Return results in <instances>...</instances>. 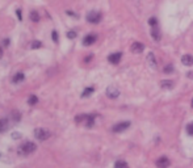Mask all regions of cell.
I'll return each instance as SVG.
<instances>
[{"instance_id": "31", "label": "cell", "mask_w": 193, "mask_h": 168, "mask_svg": "<svg viewBox=\"0 0 193 168\" xmlns=\"http://www.w3.org/2000/svg\"><path fill=\"white\" fill-rule=\"evenodd\" d=\"M92 58H93V55H88V57H87V58H85V59H84V62H85V63H88L89 60L92 59Z\"/></svg>"}, {"instance_id": "26", "label": "cell", "mask_w": 193, "mask_h": 168, "mask_svg": "<svg viewBox=\"0 0 193 168\" xmlns=\"http://www.w3.org/2000/svg\"><path fill=\"white\" fill-rule=\"evenodd\" d=\"M148 25H150V26H155V25H158V20H156V17H151V19H148Z\"/></svg>"}, {"instance_id": "21", "label": "cell", "mask_w": 193, "mask_h": 168, "mask_svg": "<svg viewBox=\"0 0 193 168\" xmlns=\"http://www.w3.org/2000/svg\"><path fill=\"white\" fill-rule=\"evenodd\" d=\"M28 103H29V105H36L38 103V97L36 95H30L28 99Z\"/></svg>"}, {"instance_id": "17", "label": "cell", "mask_w": 193, "mask_h": 168, "mask_svg": "<svg viewBox=\"0 0 193 168\" xmlns=\"http://www.w3.org/2000/svg\"><path fill=\"white\" fill-rule=\"evenodd\" d=\"M160 87L164 89H171V88H173V83L171 80H162L160 82Z\"/></svg>"}, {"instance_id": "27", "label": "cell", "mask_w": 193, "mask_h": 168, "mask_svg": "<svg viewBox=\"0 0 193 168\" xmlns=\"http://www.w3.org/2000/svg\"><path fill=\"white\" fill-rule=\"evenodd\" d=\"M67 37H68V38H71V40L76 38V32H75V30H70V32L67 33Z\"/></svg>"}, {"instance_id": "11", "label": "cell", "mask_w": 193, "mask_h": 168, "mask_svg": "<svg viewBox=\"0 0 193 168\" xmlns=\"http://www.w3.org/2000/svg\"><path fill=\"white\" fill-rule=\"evenodd\" d=\"M147 62H148V66H150L152 70H156L158 69V64H156V58L154 55V53H148L147 54Z\"/></svg>"}, {"instance_id": "2", "label": "cell", "mask_w": 193, "mask_h": 168, "mask_svg": "<svg viewBox=\"0 0 193 168\" xmlns=\"http://www.w3.org/2000/svg\"><path fill=\"white\" fill-rule=\"evenodd\" d=\"M50 131L47 129H43V128H40V129H36L34 130V137L37 138L38 141H46L50 138Z\"/></svg>"}, {"instance_id": "15", "label": "cell", "mask_w": 193, "mask_h": 168, "mask_svg": "<svg viewBox=\"0 0 193 168\" xmlns=\"http://www.w3.org/2000/svg\"><path fill=\"white\" fill-rule=\"evenodd\" d=\"M95 118H96V114H88L87 120H85V126L87 128H92L95 125Z\"/></svg>"}, {"instance_id": "1", "label": "cell", "mask_w": 193, "mask_h": 168, "mask_svg": "<svg viewBox=\"0 0 193 168\" xmlns=\"http://www.w3.org/2000/svg\"><path fill=\"white\" fill-rule=\"evenodd\" d=\"M36 148H37L36 143L28 141V142H24L23 145L19 147V150H17V154L21 155V156H29V155L33 154L34 151H36Z\"/></svg>"}, {"instance_id": "16", "label": "cell", "mask_w": 193, "mask_h": 168, "mask_svg": "<svg viewBox=\"0 0 193 168\" xmlns=\"http://www.w3.org/2000/svg\"><path fill=\"white\" fill-rule=\"evenodd\" d=\"M24 79H25V75H24L23 72H17V74L13 76V79H12V82H13L14 84H19V83L24 82Z\"/></svg>"}, {"instance_id": "22", "label": "cell", "mask_w": 193, "mask_h": 168, "mask_svg": "<svg viewBox=\"0 0 193 168\" xmlns=\"http://www.w3.org/2000/svg\"><path fill=\"white\" fill-rule=\"evenodd\" d=\"M87 116H88V114H79V116H76V117H75V122L80 123V122H83V121L85 122V120H87Z\"/></svg>"}, {"instance_id": "10", "label": "cell", "mask_w": 193, "mask_h": 168, "mask_svg": "<svg viewBox=\"0 0 193 168\" xmlns=\"http://www.w3.org/2000/svg\"><path fill=\"white\" fill-rule=\"evenodd\" d=\"M97 37L95 34H88V36H85L84 38H83V45L84 46H91L93 45L95 42H96Z\"/></svg>"}, {"instance_id": "6", "label": "cell", "mask_w": 193, "mask_h": 168, "mask_svg": "<svg viewBox=\"0 0 193 168\" xmlns=\"http://www.w3.org/2000/svg\"><path fill=\"white\" fill-rule=\"evenodd\" d=\"M151 37H152V40L155 41V42H160V40H162V33H160L158 25L151 26Z\"/></svg>"}, {"instance_id": "9", "label": "cell", "mask_w": 193, "mask_h": 168, "mask_svg": "<svg viewBox=\"0 0 193 168\" xmlns=\"http://www.w3.org/2000/svg\"><path fill=\"white\" fill-rule=\"evenodd\" d=\"M143 50H145V46H143V43H141V42H133V45H131V53H134V54H141Z\"/></svg>"}, {"instance_id": "14", "label": "cell", "mask_w": 193, "mask_h": 168, "mask_svg": "<svg viewBox=\"0 0 193 168\" xmlns=\"http://www.w3.org/2000/svg\"><path fill=\"white\" fill-rule=\"evenodd\" d=\"M181 63L185 66H193V55H183L181 57Z\"/></svg>"}, {"instance_id": "13", "label": "cell", "mask_w": 193, "mask_h": 168, "mask_svg": "<svg viewBox=\"0 0 193 168\" xmlns=\"http://www.w3.org/2000/svg\"><path fill=\"white\" fill-rule=\"evenodd\" d=\"M9 116H11V117H9V118H11V120L13 121L14 123H17V122H19V121L21 120V113H20V112H19V110H12Z\"/></svg>"}, {"instance_id": "29", "label": "cell", "mask_w": 193, "mask_h": 168, "mask_svg": "<svg viewBox=\"0 0 193 168\" xmlns=\"http://www.w3.org/2000/svg\"><path fill=\"white\" fill-rule=\"evenodd\" d=\"M16 14H17V17H19V20H23V16H21V9H17L16 11Z\"/></svg>"}, {"instance_id": "20", "label": "cell", "mask_w": 193, "mask_h": 168, "mask_svg": "<svg viewBox=\"0 0 193 168\" xmlns=\"http://www.w3.org/2000/svg\"><path fill=\"white\" fill-rule=\"evenodd\" d=\"M114 168H129V165L124 160H117L116 164H114Z\"/></svg>"}, {"instance_id": "23", "label": "cell", "mask_w": 193, "mask_h": 168, "mask_svg": "<svg viewBox=\"0 0 193 168\" xmlns=\"http://www.w3.org/2000/svg\"><path fill=\"white\" fill-rule=\"evenodd\" d=\"M41 46H42V42H41V41H33V42L30 43V49H40Z\"/></svg>"}, {"instance_id": "24", "label": "cell", "mask_w": 193, "mask_h": 168, "mask_svg": "<svg viewBox=\"0 0 193 168\" xmlns=\"http://www.w3.org/2000/svg\"><path fill=\"white\" fill-rule=\"evenodd\" d=\"M172 72H173V66L170 63V64H167L164 67V74H172Z\"/></svg>"}, {"instance_id": "18", "label": "cell", "mask_w": 193, "mask_h": 168, "mask_svg": "<svg viewBox=\"0 0 193 168\" xmlns=\"http://www.w3.org/2000/svg\"><path fill=\"white\" fill-rule=\"evenodd\" d=\"M29 17H30V20L33 21V23H38V21H40V13H38L37 11H32L30 13H29Z\"/></svg>"}, {"instance_id": "34", "label": "cell", "mask_w": 193, "mask_h": 168, "mask_svg": "<svg viewBox=\"0 0 193 168\" xmlns=\"http://www.w3.org/2000/svg\"><path fill=\"white\" fill-rule=\"evenodd\" d=\"M3 57V50H1V47H0V58Z\"/></svg>"}, {"instance_id": "12", "label": "cell", "mask_w": 193, "mask_h": 168, "mask_svg": "<svg viewBox=\"0 0 193 168\" xmlns=\"http://www.w3.org/2000/svg\"><path fill=\"white\" fill-rule=\"evenodd\" d=\"M9 129V120L8 118H0V133H5Z\"/></svg>"}, {"instance_id": "30", "label": "cell", "mask_w": 193, "mask_h": 168, "mask_svg": "<svg viewBox=\"0 0 193 168\" xmlns=\"http://www.w3.org/2000/svg\"><path fill=\"white\" fill-rule=\"evenodd\" d=\"M12 137H13V139H17V138L21 137V134H20V133H19V134H17V133H13V134H12Z\"/></svg>"}, {"instance_id": "33", "label": "cell", "mask_w": 193, "mask_h": 168, "mask_svg": "<svg viewBox=\"0 0 193 168\" xmlns=\"http://www.w3.org/2000/svg\"><path fill=\"white\" fill-rule=\"evenodd\" d=\"M188 77H193V72H188Z\"/></svg>"}, {"instance_id": "7", "label": "cell", "mask_w": 193, "mask_h": 168, "mask_svg": "<svg viewBox=\"0 0 193 168\" xmlns=\"http://www.w3.org/2000/svg\"><path fill=\"white\" fill-rule=\"evenodd\" d=\"M156 167L158 168H168L170 167V164H171V162H170V159H168L167 156H160L159 159L156 160Z\"/></svg>"}, {"instance_id": "19", "label": "cell", "mask_w": 193, "mask_h": 168, "mask_svg": "<svg viewBox=\"0 0 193 168\" xmlns=\"http://www.w3.org/2000/svg\"><path fill=\"white\" fill-rule=\"evenodd\" d=\"M93 91H95L93 87H87V88H85L84 91H83L82 97H88V96H91V95L93 93Z\"/></svg>"}, {"instance_id": "28", "label": "cell", "mask_w": 193, "mask_h": 168, "mask_svg": "<svg viewBox=\"0 0 193 168\" xmlns=\"http://www.w3.org/2000/svg\"><path fill=\"white\" fill-rule=\"evenodd\" d=\"M51 37H53V41H54V42H58V33L55 30H53V33H51Z\"/></svg>"}, {"instance_id": "35", "label": "cell", "mask_w": 193, "mask_h": 168, "mask_svg": "<svg viewBox=\"0 0 193 168\" xmlns=\"http://www.w3.org/2000/svg\"><path fill=\"white\" fill-rule=\"evenodd\" d=\"M190 105H192V108H193V99H192V103H190Z\"/></svg>"}, {"instance_id": "4", "label": "cell", "mask_w": 193, "mask_h": 168, "mask_svg": "<svg viewBox=\"0 0 193 168\" xmlns=\"http://www.w3.org/2000/svg\"><path fill=\"white\" fill-rule=\"evenodd\" d=\"M129 128H130V122L124 121V122L116 123V125L112 128V131H113V133H121V131H125L126 129H129Z\"/></svg>"}, {"instance_id": "8", "label": "cell", "mask_w": 193, "mask_h": 168, "mask_svg": "<svg viewBox=\"0 0 193 168\" xmlns=\"http://www.w3.org/2000/svg\"><path fill=\"white\" fill-rule=\"evenodd\" d=\"M122 58V53L121 51H117V53H113V54H111L108 57V60L112 63V64H118L120 60H121Z\"/></svg>"}, {"instance_id": "32", "label": "cell", "mask_w": 193, "mask_h": 168, "mask_svg": "<svg viewBox=\"0 0 193 168\" xmlns=\"http://www.w3.org/2000/svg\"><path fill=\"white\" fill-rule=\"evenodd\" d=\"M4 45L8 46V45H9V40H4Z\"/></svg>"}, {"instance_id": "5", "label": "cell", "mask_w": 193, "mask_h": 168, "mask_svg": "<svg viewBox=\"0 0 193 168\" xmlns=\"http://www.w3.org/2000/svg\"><path fill=\"white\" fill-rule=\"evenodd\" d=\"M106 96H108L109 99H117V97L120 96V89L114 86H109L108 88H106Z\"/></svg>"}, {"instance_id": "3", "label": "cell", "mask_w": 193, "mask_h": 168, "mask_svg": "<svg viewBox=\"0 0 193 168\" xmlns=\"http://www.w3.org/2000/svg\"><path fill=\"white\" fill-rule=\"evenodd\" d=\"M87 21H88L89 24H99L100 21H101V19H102V16H101V13L100 12H97V11H91L89 13H87Z\"/></svg>"}, {"instance_id": "25", "label": "cell", "mask_w": 193, "mask_h": 168, "mask_svg": "<svg viewBox=\"0 0 193 168\" xmlns=\"http://www.w3.org/2000/svg\"><path fill=\"white\" fill-rule=\"evenodd\" d=\"M187 133L193 137V122L188 123V126H187Z\"/></svg>"}]
</instances>
